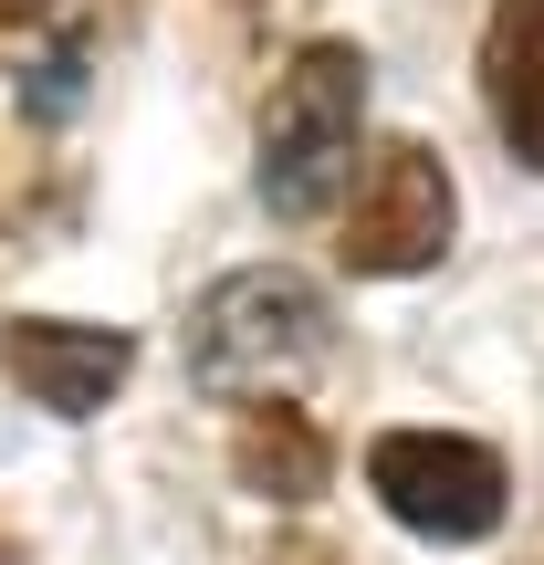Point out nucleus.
<instances>
[{"label": "nucleus", "mask_w": 544, "mask_h": 565, "mask_svg": "<svg viewBox=\"0 0 544 565\" xmlns=\"http://www.w3.org/2000/svg\"><path fill=\"white\" fill-rule=\"evenodd\" d=\"M356 126H366V53L356 42H303L282 63L273 105H263V200H273V221H314L335 200L345 158H356Z\"/></svg>", "instance_id": "obj_1"}, {"label": "nucleus", "mask_w": 544, "mask_h": 565, "mask_svg": "<svg viewBox=\"0 0 544 565\" xmlns=\"http://www.w3.org/2000/svg\"><path fill=\"white\" fill-rule=\"evenodd\" d=\"M324 356V294L303 273H231L200 294V315H189V377L210 387V398H273L282 377H303V366Z\"/></svg>", "instance_id": "obj_2"}, {"label": "nucleus", "mask_w": 544, "mask_h": 565, "mask_svg": "<svg viewBox=\"0 0 544 565\" xmlns=\"http://www.w3.org/2000/svg\"><path fill=\"white\" fill-rule=\"evenodd\" d=\"M366 492L429 545H482L503 524V461L461 429H387L366 450Z\"/></svg>", "instance_id": "obj_3"}, {"label": "nucleus", "mask_w": 544, "mask_h": 565, "mask_svg": "<svg viewBox=\"0 0 544 565\" xmlns=\"http://www.w3.org/2000/svg\"><path fill=\"white\" fill-rule=\"evenodd\" d=\"M450 221H461L450 168L429 158L419 137H387L377 158H366L356 200H345V263L356 273H429L450 252Z\"/></svg>", "instance_id": "obj_4"}, {"label": "nucleus", "mask_w": 544, "mask_h": 565, "mask_svg": "<svg viewBox=\"0 0 544 565\" xmlns=\"http://www.w3.org/2000/svg\"><path fill=\"white\" fill-rule=\"evenodd\" d=\"M0 366H11V387L32 408H53V419H95V408L126 387V366H137V335H126V324L21 315L11 335H0Z\"/></svg>", "instance_id": "obj_5"}, {"label": "nucleus", "mask_w": 544, "mask_h": 565, "mask_svg": "<svg viewBox=\"0 0 544 565\" xmlns=\"http://www.w3.org/2000/svg\"><path fill=\"white\" fill-rule=\"evenodd\" d=\"M231 471H242V492H263V503H314V492L335 482V440H324L303 408L252 398L242 429H231Z\"/></svg>", "instance_id": "obj_6"}, {"label": "nucleus", "mask_w": 544, "mask_h": 565, "mask_svg": "<svg viewBox=\"0 0 544 565\" xmlns=\"http://www.w3.org/2000/svg\"><path fill=\"white\" fill-rule=\"evenodd\" d=\"M482 84H492V126L513 137V158L544 168V0H503L492 11Z\"/></svg>", "instance_id": "obj_7"}, {"label": "nucleus", "mask_w": 544, "mask_h": 565, "mask_svg": "<svg viewBox=\"0 0 544 565\" xmlns=\"http://www.w3.org/2000/svg\"><path fill=\"white\" fill-rule=\"evenodd\" d=\"M74 95H84V53L63 42V53H42V63H32V84H21V105H32V116H74Z\"/></svg>", "instance_id": "obj_8"}, {"label": "nucleus", "mask_w": 544, "mask_h": 565, "mask_svg": "<svg viewBox=\"0 0 544 565\" xmlns=\"http://www.w3.org/2000/svg\"><path fill=\"white\" fill-rule=\"evenodd\" d=\"M273 565H345V555H324V545H282Z\"/></svg>", "instance_id": "obj_9"}, {"label": "nucleus", "mask_w": 544, "mask_h": 565, "mask_svg": "<svg viewBox=\"0 0 544 565\" xmlns=\"http://www.w3.org/2000/svg\"><path fill=\"white\" fill-rule=\"evenodd\" d=\"M53 11V0H0V32H11V21H42Z\"/></svg>", "instance_id": "obj_10"}]
</instances>
